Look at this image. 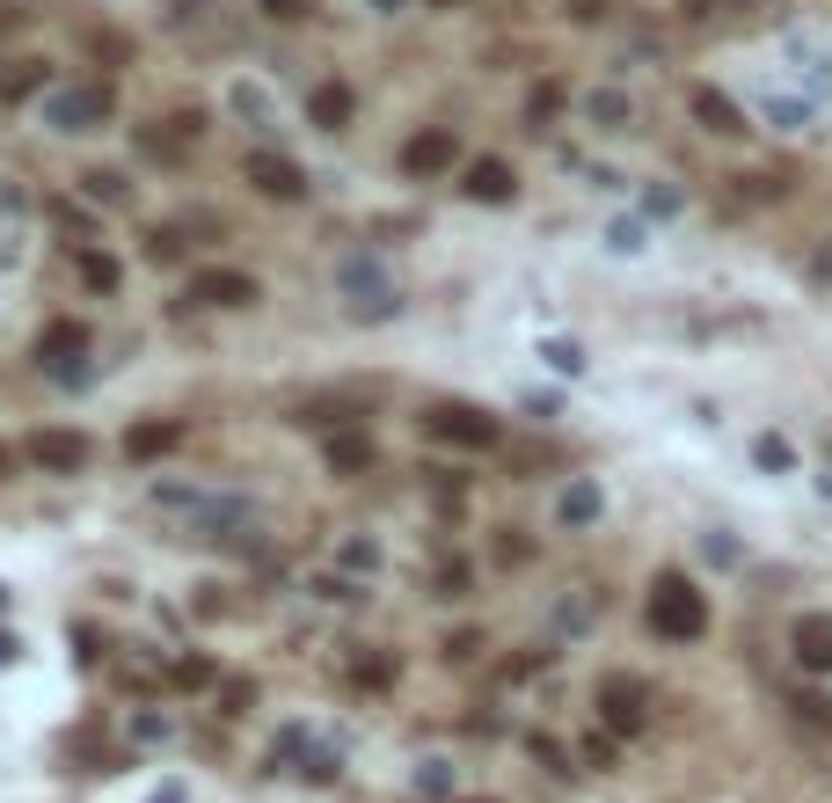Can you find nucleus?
<instances>
[{
    "instance_id": "nucleus-1",
    "label": "nucleus",
    "mask_w": 832,
    "mask_h": 803,
    "mask_svg": "<svg viewBox=\"0 0 832 803\" xmlns=\"http://www.w3.org/2000/svg\"><path fill=\"white\" fill-rule=\"evenodd\" d=\"M650 629H658L664 643H694V635L709 629L701 592H694L686 577H658V592H650Z\"/></svg>"
},
{
    "instance_id": "nucleus-2",
    "label": "nucleus",
    "mask_w": 832,
    "mask_h": 803,
    "mask_svg": "<svg viewBox=\"0 0 832 803\" xmlns=\"http://www.w3.org/2000/svg\"><path fill=\"white\" fill-rule=\"evenodd\" d=\"M45 118L59 124V132H88V124L110 118V88H74V96H51Z\"/></svg>"
},
{
    "instance_id": "nucleus-3",
    "label": "nucleus",
    "mask_w": 832,
    "mask_h": 803,
    "mask_svg": "<svg viewBox=\"0 0 832 803\" xmlns=\"http://www.w3.org/2000/svg\"><path fill=\"white\" fill-rule=\"evenodd\" d=\"M431 431L461 438V446H497V424L482 410H461V402H439V410H431Z\"/></svg>"
},
{
    "instance_id": "nucleus-4",
    "label": "nucleus",
    "mask_w": 832,
    "mask_h": 803,
    "mask_svg": "<svg viewBox=\"0 0 832 803\" xmlns=\"http://www.w3.org/2000/svg\"><path fill=\"white\" fill-rule=\"evenodd\" d=\"M191 300L197 307H248V300H256V278H242V270H205L191 285Z\"/></svg>"
},
{
    "instance_id": "nucleus-5",
    "label": "nucleus",
    "mask_w": 832,
    "mask_h": 803,
    "mask_svg": "<svg viewBox=\"0 0 832 803\" xmlns=\"http://www.w3.org/2000/svg\"><path fill=\"white\" fill-rule=\"evenodd\" d=\"M29 453H37V467L74 475V467H88V438H81V431H37V438H29Z\"/></svg>"
},
{
    "instance_id": "nucleus-6",
    "label": "nucleus",
    "mask_w": 832,
    "mask_h": 803,
    "mask_svg": "<svg viewBox=\"0 0 832 803\" xmlns=\"http://www.w3.org/2000/svg\"><path fill=\"white\" fill-rule=\"evenodd\" d=\"M788 643H796V657H804L810 672H832V613H804Z\"/></svg>"
},
{
    "instance_id": "nucleus-7",
    "label": "nucleus",
    "mask_w": 832,
    "mask_h": 803,
    "mask_svg": "<svg viewBox=\"0 0 832 803\" xmlns=\"http://www.w3.org/2000/svg\"><path fill=\"white\" fill-rule=\"evenodd\" d=\"M248 175H256V191L270 197H307V175L293 161H278V154H248Z\"/></svg>"
},
{
    "instance_id": "nucleus-8",
    "label": "nucleus",
    "mask_w": 832,
    "mask_h": 803,
    "mask_svg": "<svg viewBox=\"0 0 832 803\" xmlns=\"http://www.w3.org/2000/svg\"><path fill=\"white\" fill-rule=\"evenodd\" d=\"M599 708H607V723L636 730V723H643V686H636V680H621V672H613V680L599 686Z\"/></svg>"
},
{
    "instance_id": "nucleus-9",
    "label": "nucleus",
    "mask_w": 832,
    "mask_h": 803,
    "mask_svg": "<svg viewBox=\"0 0 832 803\" xmlns=\"http://www.w3.org/2000/svg\"><path fill=\"white\" fill-rule=\"evenodd\" d=\"M453 161V132H416L409 146H402V169L409 175H431V169H445Z\"/></svg>"
},
{
    "instance_id": "nucleus-10",
    "label": "nucleus",
    "mask_w": 832,
    "mask_h": 803,
    "mask_svg": "<svg viewBox=\"0 0 832 803\" xmlns=\"http://www.w3.org/2000/svg\"><path fill=\"white\" fill-rule=\"evenodd\" d=\"M694 118L709 124V132H745V110L731 96H715V88H694Z\"/></svg>"
},
{
    "instance_id": "nucleus-11",
    "label": "nucleus",
    "mask_w": 832,
    "mask_h": 803,
    "mask_svg": "<svg viewBox=\"0 0 832 803\" xmlns=\"http://www.w3.org/2000/svg\"><path fill=\"white\" fill-rule=\"evenodd\" d=\"M467 191L482 197V205H504V197H512V169H504V161H475V169H467Z\"/></svg>"
},
{
    "instance_id": "nucleus-12",
    "label": "nucleus",
    "mask_w": 832,
    "mask_h": 803,
    "mask_svg": "<svg viewBox=\"0 0 832 803\" xmlns=\"http://www.w3.org/2000/svg\"><path fill=\"white\" fill-rule=\"evenodd\" d=\"M307 118H315L321 132H343V118H351V88H315V96H307Z\"/></svg>"
},
{
    "instance_id": "nucleus-13",
    "label": "nucleus",
    "mask_w": 832,
    "mask_h": 803,
    "mask_svg": "<svg viewBox=\"0 0 832 803\" xmlns=\"http://www.w3.org/2000/svg\"><path fill=\"white\" fill-rule=\"evenodd\" d=\"M169 438H175V424H132L124 453H132V461H147V453H161V446H169Z\"/></svg>"
},
{
    "instance_id": "nucleus-14",
    "label": "nucleus",
    "mask_w": 832,
    "mask_h": 803,
    "mask_svg": "<svg viewBox=\"0 0 832 803\" xmlns=\"http://www.w3.org/2000/svg\"><path fill=\"white\" fill-rule=\"evenodd\" d=\"M591 519H599V489L577 483V489L563 497V526H591Z\"/></svg>"
},
{
    "instance_id": "nucleus-15",
    "label": "nucleus",
    "mask_w": 832,
    "mask_h": 803,
    "mask_svg": "<svg viewBox=\"0 0 832 803\" xmlns=\"http://www.w3.org/2000/svg\"><path fill=\"white\" fill-rule=\"evenodd\" d=\"M591 118H599V124H613V132H621V124L636 118V110H628V96H621V88H599V96H591Z\"/></svg>"
},
{
    "instance_id": "nucleus-16",
    "label": "nucleus",
    "mask_w": 832,
    "mask_h": 803,
    "mask_svg": "<svg viewBox=\"0 0 832 803\" xmlns=\"http://www.w3.org/2000/svg\"><path fill=\"white\" fill-rule=\"evenodd\" d=\"M81 191H88V197H102V205H124V175L88 169V175H81Z\"/></svg>"
},
{
    "instance_id": "nucleus-17",
    "label": "nucleus",
    "mask_w": 832,
    "mask_h": 803,
    "mask_svg": "<svg viewBox=\"0 0 832 803\" xmlns=\"http://www.w3.org/2000/svg\"><path fill=\"white\" fill-rule=\"evenodd\" d=\"M416 789H424V796H453V767H445V759H424V767H416Z\"/></svg>"
},
{
    "instance_id": "nucleus-18",
    "label": "nucleus",
    "mask_w": 832,
    "mask_h": 803,
    "mask_svg": "<svg viewBox=\"0 0 832 803\" xmlns=\"http://www.w3.org/2000/svg\"><path fill=\"white\" fill-rule=\"evenodd\" d=\"M147 256H154V264H175V256H183V234H175V227H154V234H147Z\"/></svg>"
},
{
    "instance_id": "nucleus-19",
    "label": "nucleus",
    "mask_w": 832,
    "mask_h": 803,
    "mask_svg": "<svg viewBox=\"0 0 832 803\" xmlns=\"http://www.w3.org/2000/svg\"><path fill=\"white\" fill-rule=\"evenodd\" d=\"M329 461H337V467H366V438H337Z\"/></svg>"
},
{
    "instance_id": "nucleus-20",
    "label": "nucleus",
    "mask_w": 832,
    "mask_h": 803,
    "mask_svg": "<svg viewBox=\"0 0 832 803\" xmlns=\"http://www.w3.org/2000/svg\"><path fill=\"white\" fill-rule=\"evenodd\" d=\"M759 467H774V475H782V467H796V453H788L782 438H759Z\"/></svg>"
},
{
    "instance_id": "nucleus-21",
    "label": "nucleus",
    "mask_w": 832,
    "mask_h": 803,
    "mask_svg": "<svg viewBox=\"0 0 832 803\" xmlns=\"http://www.w3.org/2000/svg\"><path fill=\"white\" fill-rule=\"evenodd\" d=\"M767 118L782 124V132H796V124H804V118H810V110H804V102H767Z\"/></svg>"
},
{
    "instance_id": "nucleus-22",
    "label": "nucleus",
    "mask_w": 832,
    "mask_h": 803,
    "mask_svg": "<svg viewBox=\"0 0 832 803\" xmlns=\"http://www.w3.org/2000/svg\"><path fill=\"white\" fill-rule=\"evenodd\" d=\"M81 270H88V285H102V292L118 285V264H110V256H88V264H81Z\"/></svg>"
},
{
    "instance_id": "nucleus-23",
    "label": "nucleus",
    "mask_w": 832,
    "mask_h": 803,
    "mask_svg": "<svg viewBox=\"0 0 832 803\" xmlns=\"http://www.w3.org/2000/svg\"><path fill=\"white\" fill-rule=\"evenodd\" d=\"M270 15H307V0H264Z\"/></svg>"
},
{
    "instance_id": "nucleus-24",
    "label": "nucleus",
    "mask_w": 832,
    "mask_h": 803,
    "mask_svg": "<svg viewBox=\"0 0 832 803\" xmlns=\"http://www.w3.org/2000/svg\"><path fill=\"white\" fill-rule=\"evenodd\" d=\"M686 15H715V8H723V0H680Z\"/></svg>"
},
{
    "instance_id": "nucleus-25",
    "label": "nucleus",
    "mask_w": 832,
    "mask_h": 803,
    "mask_svg": "<svg viewBox=\"0 0 832 803\" xmlns=\"http://www.w3.org/2000/svg\"><path fill=\"white\" fill-rule=\"evenodd\" d=\"M818 278H832V248H825V256H818Z\"/></svg>"
},
{
    "instance_id": "nucleus-26",
    "label": "nucleus",
    "mask_w": 832,
    "mask_h": 803,
    "mask_svg": "<svg viewBox=\"0 0 832 803\" xmlns=\"http://www.w3.org/2000/svg\"><path fill=\"white\" fill-rule=\"evenodd\" d=\"M372 8H380V15H394V8H402V0H372Z\"/></svg>"
}]
</instances>
